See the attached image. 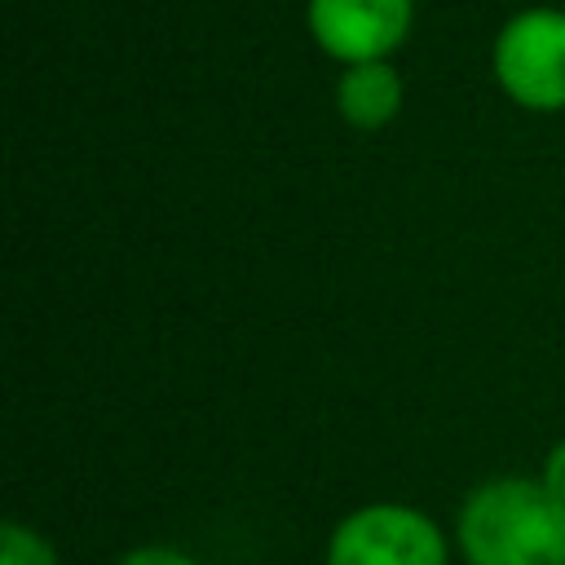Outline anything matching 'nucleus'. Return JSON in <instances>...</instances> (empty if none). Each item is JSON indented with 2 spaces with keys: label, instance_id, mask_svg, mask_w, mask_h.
Returning a JSON list of instances; mask_svg holds the SVG:
<instances>
[{
  "label": "nucleus",
  "instance_id": "nucleus-1",
  "mask_svg": "<svg viewBox=\"0 0 565 565\" xmlns=\"http://www.w3.org/2000/svg\"><path fill=\"white\" fill-rule=\"evenodd\" d=\"M455 534L468 565H565V499L539 477H494L463 494Z\"/></svg>",
  "mask_w": 565,
  "mask_h": 565
},
{
  "label": "nucleus",
  "instance_id": "nucleus-2",
  "mask_svg": "<svg viewBox=\"0 0 565 565\" xmlns=\"http://www.w3.org/2000/svg\"><path fill=\"white\" fill-rule=\"evenodd\" d=\"M490 71L508 102L539 115L565 110V9L530 4L512 13L494 35Z\"/></svg>",
  "mask_w": 565,
  "mask_h": 565
},
{
  "label": "nucleus",
  "instance_id": "nucleus-3",
  "mask_svg": "<svg viewBox=\"0 0 565 565\" xmlns=\"http://www.w3.org/2000/svg\"><path fill=\"white\" fill-rule=\"evenodd\" d=\"M327 565H450V543L419 508L366 503L335 521Z\"/></svg>",
  "mask_w": 565,
  "mask_h": 565
},
{
  "label": "nucleus",
  "instance_id": "nucleus-4",
  "mask_svg": "<svg viewBox=\"0 0 565 565\" xmlns=\"http://www.w3.org/2000/svg\"><path fill=\"white\" fill-rule=\"evenodd\" d=\"M415 22V0H305L313 44L340 66L393 57Z\"/></svg>",
  "mask_w": 565,
  "mask_h": 565
},
{
  "label": "nucleus",
  "instance_id": "nucleus-5",
  "mask_svg": "<svg viewBox=\"0 0 565 565\" xmlns=\"http://www.w3.org/2000/svg\"><path fill=\"white\" fill-rule=\"evenodd\" d=\"M402 97H406V88H402V75L388 57L353 62L335 79V115L358 132L388 128L402 110Z\"/></svg>",
  "mask_w": 565,
  "mask_h": 565
},
{
  "label": "nucleus",
  "instance_id": "nucleus-6",
  "mask_svg": "<svg viewBox=\"0 0 565 565\" xmlns=\"http://www.w3.org/2000/svg\"><path fill=\"white\" fill-rule=\"evenodd\" d=\"M0 565H62V561L40 530H31L22 521H4L0 525Z\"/></svg>",
  "mask_w": 565,
  "mask_h": 565
},
{
  "label": "nucleus",
  "instance_id": "nucleus-7",
  "mask_svg": "<svg viewBox=\"0 0 565 565\" xmlns=\"http://www.w3.org/2000/svg\"><path fill=\"white\" fill-rule=\"evenodd\" d=\"M115 565H199V561L185 556V552H177V547H132Z\"/></svg>",
  "mask_w": 565,
  "mask_h": 565
},
{
  "label": "nucleus",
  "instance_id": "nucleus-8",
  "mask_svg": "<svg viewBox=\"0 0 565 565\" xmlns=\"http://www.w3.org/2000/svg\"><path fill=\"white\" fill-rule=\"evenodd\" d=\"M539 481L556 494V499H565V441H556L552 450H547V459H543V472H539Z\"/></svg>",
  "mask_w": 565,
  "mask_h": 565
}]
</instances>
